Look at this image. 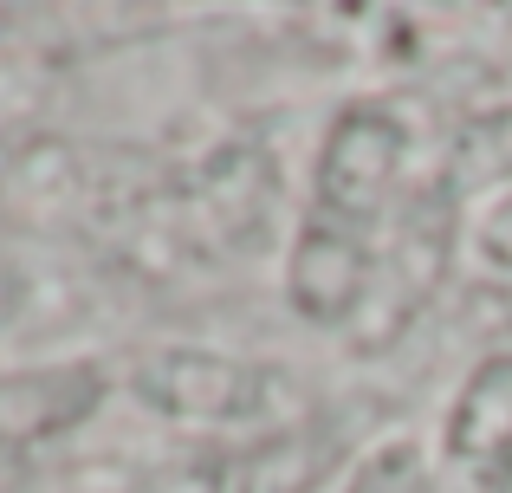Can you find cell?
Wrapping results in <instances>:
<instances>
[{
  "label": "cell",
  "instance_id": "6da1fadb",
  "mask_svg": "<svg viewBox=\"0 0 512 493\" xmlns=\"http://www.w3.org/2000/svg\"><path fill=\"white\" fill-rule=\"evenodd\" d=\"M409 163V137L389 111L357 104L331 124L312 176V215L292 247L286 292L312 325H350L376 299L389 253V221H396V182Z\"/></svg>",
  "mask_w": 512,
  "mask_h": 493
},
{
  "label": "cell",
  "instance_id": "7a4b0ae2",
  "mask_svg": "<svg viewBox=\"0 0 512 493\" xmlns=\"http://www.w3.org/2000/svg\"><path fill=\"white\" fill-rule=\"evenodd\" d=\"M428 493H512V351L467 370L428 455Z\"/></svg>",
  "mask_w": 512,
  "mask_h": 493
},
{
  "label": "cell",
  "instance_id": "3957f363",
  "mask_svg": "<svg viewBox=\"0 0 512 493\" xmlns=\"http://www.w3.org/2000/svg\"><path fill=\"white\" fill-rule=\"evenodd\" d=\"M512 182V104L506 111H487L461 130L454 143V163H448V195L467 202V195H487Z\"/></svg>",
  "mask_w": 512,
  "mask_h": 493
},
{
  "label": "cell",
  "instance_id": "277c9868",
  "mask_svg": "<svg viewBox=\"0 0 512 493\" xmlns=\"http://www.w3.org/2000/svg\"><path fill=\"white\" fill-rule=\"evenodd\" d=\"M344 493H428V455L415 442H383L357 461V474L344 481Z\"/></svg>",
  "mask_w": 512,
  "mask_h": 493
},
{
  "label": "cell",
  "instance_id": "5b68a950",
  "mask_svg": "<svg viewBox=\"0 0 512 493\" xmlns=\"http://www.w3.org/2000/svg\"><path fill=\"white\" fill-rule=\"evenodd\" d=\"M143 493H214L208 474H163L156 487H143Z\"/></svg>",
  "mask_w": 512,
  "mask_h": 493
}]
</instances>
